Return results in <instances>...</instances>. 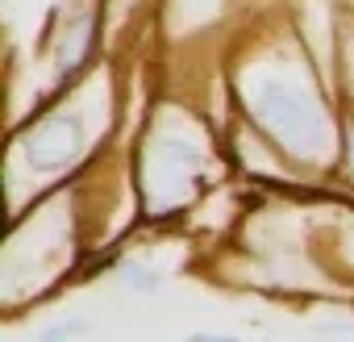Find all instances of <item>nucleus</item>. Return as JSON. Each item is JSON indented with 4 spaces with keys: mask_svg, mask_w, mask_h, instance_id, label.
<instances>
[{
    "mask_svg": "<svg viewBox=\"0 0 354 342\" xmlns=\"http://www.w3.org/2000/svg\"><path fill=\"white\" fill-rule=\"evenodd\" d=\"M217 159L213 125L205 113L184 100H158L146 113V125L133 146V192L142 201V217H180L192 201L213 184L209 163Z\"/></svg>",
    "mask_w": 354,
    "mask_h": 342,
    "instance_id": "f257e3e1",
    "label": "nucleus"
},
{
    "mask_svg": "<svg viewBox=\"0 0 354 342\" xmlns=\"http://www.w3.org/2000/svg\"><path fill=\"white\" fill-rule=\"evenodd\" d=\"M121 288H129V292H138V296H154L158 288H162V271L158 267H150V263H125L121 271Z\"/></svg>",
    "mask_w": 354,
    "mask_h": 342,
    "instance_id": "f03ea898",
    "label": "nucleus"
},
{
    "mask_svg": "<svg viewBox=\"0 0 354 342\" xmlns=\"http://www.w3.org/2000/svg\"><path fill=\"white\" fill-rule=\"evenodd\" d=\"M80 334H92V321H59V325H50L46 334H42V342H71V338H80Z\"/></svg>",
    "mask_w": 354,
    "mask_h": 342,
    "instance_id": "7ed1b4c3",
    "label": "nucleus"
},
{
    "mask_svg": "<svg viewBox=\"0 0 354 342\" xmlns=\"http://www.w3.org/2000/svg\"><path fill=\"white\" fill-rule=\"evenodd\" d=\"M188 342H238L234 334H188Z\"/></svg>",
    "mask_w": 354,
    "mask_h": 342,
    "instance_id": "20e7f679",
    "label": "nucleus"
}]
</instances>
